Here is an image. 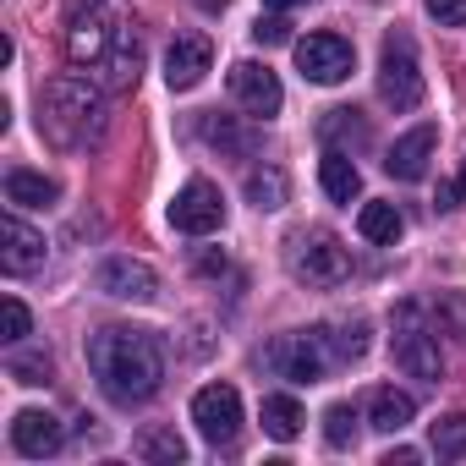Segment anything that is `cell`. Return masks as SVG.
<instances>
[{"instance_id":"1","label":"cell","mask_w":466,"mask_h":466,"mask_svg":"<svg viewBox=\"0 0 466 466\" xmlns=\"http://www.w3.org/2000/svg\"><path fill=\"white\" fill-rule=\"evenodd\" d=\"M88 373L116 406H143L165 384V346L154 329L137 324H105L88 335Z\"/></svg>"},{"instance_id":"2","label":"cell","mask_w":466,"mask_h":466,"mask_svg":"<svg viewBox=\"0 0 466 466\" xmlns=\"http://www.w3.org/2000/svg\"><path fill=\"white\" fill-rule=\"evenodd\" d=\"M39 132L56 148H88L105 132V99L88 77H50L39 88Z\"/></svg>"},{"instance_id":"3","label":"cell","mask_w":466,"mask_h":466,"mask_svg":"<svg viewBox=\"0 0 466 466\" xmlns=\"http://www.w3.org/2000/svg\"><path fill=\"white\" fill-rule=\"evenodd\" d=\"M127 28L132 23L121 17L116 0H72L66 6V56H72V66H94L99 72Z\"/></svg>"},{"instance_id":"4","label":"cell","mask_w":466,"mask_h":466,"mask_svg":"<svg viewBox=\"0 0 466 466\" xmlns=\"http://www.w3.org/2000/svg\"><path fill=\"white\" fill-rule=\"evenodd\" d=\"M335 351H329V329H291V335H275L264 346V368L286 384H319L329 373Z\"/></svg>"},{"instance_id":"5","label":"cell","mask_w":466,"mask_h":466,"mask_svg":"<svg viewBox=\"0 0 466 466\" xmlns=\"http://www.w3.org/2000/svg\"><path fill=\"white\" fill-rule=\"evenodd\" d=\"M390 351H395V368H400V373H411V379H439V373H444L439 335L428 329V313H422L417 302H400V308H395Z\"/></svg>"},{"instance_id":"6","label":"cell","mask_w":466,"mask_h":466,"mask_svg":"<svg viewBox=\"0 0 466 466\" xmlns=\"http://www.w3.org/2000/svg\"><path fill=\"white\" fill-rule=\"evenodd\" d=\"M379 94H384V105H395V110H417V105H422L428 83H422L411 34H390V39H384V56H379Z\"/></svg>"},{"instance_id":"7","label":"cell","mask_w":466,"mask_h":466,"mask_svg":"<svg viewBox=\"0 0 466 466\" xmlns=\"http://www.w3.org/2000/svg\"><path fill=\"white\" fill-rule=\"evenodd\" d=\"M291 275L302 286L329 291V286H340L351 275V253L340 248V237H329V230H302V237L291 242Z\"/></svg>"},{"instance_id":"8","label":"cell","mask_w":466,"mask_h":466,"mask_svg":"<svg viewBox=\"0 0 466 466\" xmlns=\"http://www.w3.org/2000/svg\"><path fill=\"white\" fill-rule=\"evenodd\" d=\"M192 422H198V433L208 444H230L242 433V395H237V384H203L192 395Z\"/></svg>"},{"instance_id":"9","label":"cell","mask_w":466,"mask_h":466,"mask_svg":"<svg viewBox=\"0 0 466 466\" xmlns=\"http://www.w3.org/2000/svg\"><path fill=\"white\" fill-rule=\"evenodd\" d=\"M297 66H302V77H308V83L335 88V83H346V77H351L357 50H351L340 34H308V39H297Z\"/></svg>"},{"instance_id":"10","label":"cell","mask_w":466,"mask_h":466,"mask_svg":"<svg viewBox=\"0 0 466 466\" xmlns=\"http://www.w3.org/2000/svg\"><path fill=\"white\" fill-rule=\"evenodd\" d=\"M170 225L181 237H208V230L225 225V198L214 181H187L176 198H170Z\"/></svg>"},{"instance_id":"11","label":"cell","mask_w":466,"mask_h":466,"mask_svg":"<svg viewBox=\"0 0 466 466\" xmlns=\"http://www.w3.org/2000/svg\"><path fill=\"white\" fill-rule=\"evenodd\" d=\"M230 99H237L253 121H269V116H280V105H286L280 77H275L269 66H258V61H237V66H230Z\"/></svg>"},{"instance_id":"12","label":"cell","mask_w":466,"mask_h":466,"mask_svg":"<svg viewBox=\"0 0 466 466\" xmlns=\"http://www.w3.org/2000/svg\"><path fill=\"white\" fill-rule=\"evenodd\" d=\"M208 66H214L208 34H176V39H170V50H165V83H170L176 94L198 88V83L208 77Z\"/></svg>"},{"instance_id":"13","label":"cell","mask_w":466,"mask_h":466,"mask_svg":"<svg viewBox=\"0 0 466 466\" xmlns=\"http://www.w3.org/2000/svg\"><path fill=\"white\" fill-rule=\"evenodd\" d=\"M94 286L105 297H116V302H154L159 297V275L148 264H137V258H105L94 269Z\"/></svg>"},{"instance_id":"14","label":"cell","mask_w":466,"mask_h":466,"mask_svg":"<svg viewBox=\"0 0 466 466\" xmlns=\"http://www.w3.org/2000/svg\"><path fill=\"white\" fill-rule=\"evenodd\" d=\"M0 269H6V275L45 269V237H39L28 219H17V214L0 219Z\"/></svg>"},{"instance_id":"15","label":"cell","mask_w":466,"mask_h":466,"mask_svg":"<svg viewBox=\"0 0 466 466\" xmlns=\"http://www.w3.org/2000/svg\"><path fill=\"white\" fill-rule=\"evenodd\" d=\"M433 143H439V127H433V121L411 127L406 137H395V143H390L384 170H390L395 181H422V176H428V159H433Z\"/></svg>"},{"instance_id":"16","label":"cell","mask_w":466,"mask_h":466,"mask_svg":"<svg viewBox=\"0 0 466 466\" xmlns=\"http://www.w3.org/2000/svg\"><path fill=\"white\" fill-rule=\"evenodd\" d=\"M61 439H66V428H61L50 411H39V406H28V411H17V417H12V450H17V455H28V461L56 455V450H61Z\"/></svg>"},{"instance_id":"17","label":"cell","mask_w":466,"mask_h":466,"mask_svg":"<svg viewBox=\"0 0 466 466\" xmlns=\"http://www.w3.org/2000/svg\"><path fill=\"white\" fill-rule=\"evenodd\" d=\"M411 417H417V400H411L406 390L379 384V390L368 395V428H379V433H400V428H411Z\"/></svg>"},{"instance_id":"18","label":"cell","mask_w":466,"mask_h":466,"mask_svg":"<svg viewBox=\"0 0 466 466\" xmlns=\"http://www.w3.org/2000/svg\"><path fill=\"white\" fill-rule=\"evenodd\" d=\"M99 72H105V88H110V94L137 88V72H143V39H137V28L121 34V45L110 50V61H105Z\"/></svg>"},{"instance_id":"19","label":"cell","mask_w":466,"mask_h":466,"mask_svg":"<svg viewBox=\"0 0 466 466\" xmlns=\"http://www.w3.org/2000/svg\"><path fill=\"white\" fill-rule=\"evenodd\" d=\"M319 181H324L329 203H351V198L362 192V170L351 165V154H346V148H329V154L319 159Z\"/></svg>"},{"instance_id":"20","label":"cell","mask_w":466,"mask_h":466,"mask_svg":"<svg viewBox=\"0 0 466 466\" xmlns=\"http://www.w3.org/2000/svg\"><path fill=\"white\" fill-rule=\"evenodd\" d=\"M357 230H362V242H373V248H395L406 219H400L395 203H362L357 208Z\"/></svg>"},{"instance_id":"21","label":"cell","mask_w":466,"mask_h":466,"mask_svg":"<svg viewBox=\"0 0 466 466\" xmlns=\"http://www.w3.org/2000/svg\"><path fill=\"white\" fill-rule=\"evenodd\" d=\"M61 198V187L45 176V170H6V203H17V208H45V203H56Z\"/></svg>"},{"instance_id":"22","label":"cell","mask_w":466,"mask_h":466,"mask_svg":"<svg viewBox=\"0 0 466 466\" xmlns=\"http://www.w3.org/2000/svg\"><path fill=\"white\" fill-rule=\"evenodd\" d=\"M302 406H297V395H264V433L269 439H280V444H291L297 433H302Z\"/></svg>"},{"instance_id":"23","label":"cell","mask_w":466,"mask_h":466,"mask_svg":"<svg viewBox=\"0 0 466 466\" xmlns=\"http://www.w3.org/2000/svg\"><path fill=\"white\" fill-rule=\"evenodd\" d=\"M132 450H137L143 461H165V466H181V461H187V444H181L176 428H143Z\"/></svg>"},{"instance_id":"24","label":"cell","mask_w":466,"mask_h":466,"mask_svg":"<svg viewBox=\"0 0 466 466\" xmlns=\"http://www.w3.org/2000/svg\"><path fill=\"white\" fill-rule=\"evenodd\" d=\"M203 137H208L214 148H225V154H253V132H248V127H237L230 116H219V110H208V116H203Z\"/></svg>"},{"instance_id":"25","label":"cell","mask_w":466,"mask_h":466,"mask_svg":"<svg viewBox=\"0 0 466 466\" xmlns=\"http://www.w3.org/2000/svg\"><path fill=\"white\" fill-rule=\"evenodd\" d=\"M286 170L264 165V170H248V203L253 208H286Z\"/></svg>"},{"instance_id":"26","label":"cell","mask_w":466,"mask_h":466,"mask_svg":"<svg viewBox=\"0 0 466 466\" xmlns=\"http://www.w3.org/2000/svg\"><path fill=\"white\" fill-rule=\"evenodd\" d=\"M428 439H433V455H439V461H461V455H466V411L439 417V422L428 428Z\"/></svg>"},{"instance_id":"27","label":"cell","mask_w":466,"mask_h":466,"mask_svg":"<svg viewBox=\"0 0 466 466\" xmlns=\"http://www.w3.org/2000/svg\"><path fill=\"white\" fill-rule=\"evenodd\" d=\"M324 439H329L335 450H351V444H357V406L335 400V406L324 411Z\"/></svg>"},{"instance_id":"28","label":"cell","mask_w":466,"mask_h":466,"mask_svg":"<svg viewBox=\"0 0 466 466\" xmlns=\"http://www.w3.org/2000/svg\"><path fill=\"white\" fill-rule=\"evenodd\" d=\"M28 335H34V319H28V308H23V297H6V302H0V340L17 346V340H28Z\"/></svg>"},{"instance_id":"29","label":"cell","mask_w":466,"mask_h":466,"mask_svg":"<svg viewBox=\"0 0 466 466\" xmlns=\"http://www.w3.org/2000/svg\"><path fill=\"white\" fill-rule=\"evenodd\" d=\"M329 351H335V362H357V357L368 351V324L357 319V324L335 329V335H329Z\"/></svg>"},{"instance_id":"30","label":"cell","mask_w":466,"mask_h":466,"mask_svg":"<svg viewBox=\"0 0 466 466\" xmlns=\"http://www.w3.org/2000/svg\"><path fill=\"white\" fill-rule=\"evenodd\" d=\"M319 132H324L329 143H335V137H351V143H368V127H362V116H357V110H329Z\"/></svg>"},{"instance_id":"31","label":"cell","mask_w":466,"mask_h":466,"mask_svg":"<svg viewBox=\"0 0 466 466\" xmlns=\"http://www.w3.org/2000/svg\"><path fill=\"white\" fill-rule=\"evenodd\" d=\"M6 373H12L17 384H50V373H56V368H50V357H12V362H6Z\"/></svg>"},{"instance_id":"32","label":"cell","mask_w":466,"mask_h":466,"mask_svg":"<svg viewBox=\"0 0 466 466\" xmlns=\"http://www.w3.org/2000/svg\"><path fill=\"white\" fill-rule=\"evenodd\" d=\"M428 17L444 23V28H466V0H422Z\"/></svg>"},{"instance_id":"33","label":"cell","mask_w":466,"mask_h":466,"mask_svg":"<svg viewBox=\"0 0 466 466\" xmlns=\"http://www.w3.org/2000/svg\"><path fill=\"white\" fill-rule=\"evenodd\" d=\"M253 39H258V45H291V23H286L280 12H269V17H258Z\"/></svg>"},{"instance_id":"34","label":"cell","mask_w":466,"mask_h":466,"mask_svg":"<svg viewBox=\"0 0 466 466\" xmlns=\"http://www.w3.org/2000/svg\"><path fill=\"white\" fill-rule=\"evenodd\" d=\"M417 461H422V450H406V444L384 455V466H417Z\"/></svg>"},{"instance_id":"35","label":"cell","mask_w":466,"mask_h":466,"mask_svg":"<svg viewBox=\"0 0 466 466\" xmlns=\"http://www.w3.org/2000/svg\"><path fill=\"white\" fill-rule=\"evenodd\" d=\"M461 192H466V187H461V181H444V187H439V198H433V203H439V208H455V198H461Z\"/></svg>"},{"instance_id":"36","label":"cell","mask_w":466,"mask_h":466,"mask_svg":"<svg viewBox=\"0 0 466 466\" xmlns=\"http://www.w3.org/2000/svg\"><path fill=\"white\" fill-rule=\"evenodd\" d=\"M269 12H291V6H302V0H264Z\"/></svg>"},{"instance_id":"37","label":"cell","mask_w":466,"mask_h":466,"mask_svg":"<svg viewBox=\"0 0 466 466\" xmlns=\"http://www.w3.org/2000/svg\"><path fill=\"white\" fill-rule=\"evenodd\" d=\"M461 187H466V176H461Z\"/></svg>"}]
</instances>
